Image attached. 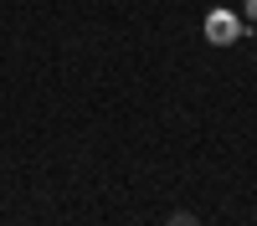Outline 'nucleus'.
Instances as JSON below:
<instances>
[{
  "mask_svg": "<svg viewBox=\"0 0 257 226\" xmlns=\"http://www.w3.org/2000/svg\"><path fill=\"white\" fill-rule=\"evenodd\" d=\"M165 226H201V216H190V211H170Z\"/></svg>",
  "mask_w": 257,
  "mask_h": 226,
  "instance_id": "obj_1",
  "label": "nucleus"
}]
</instances>
